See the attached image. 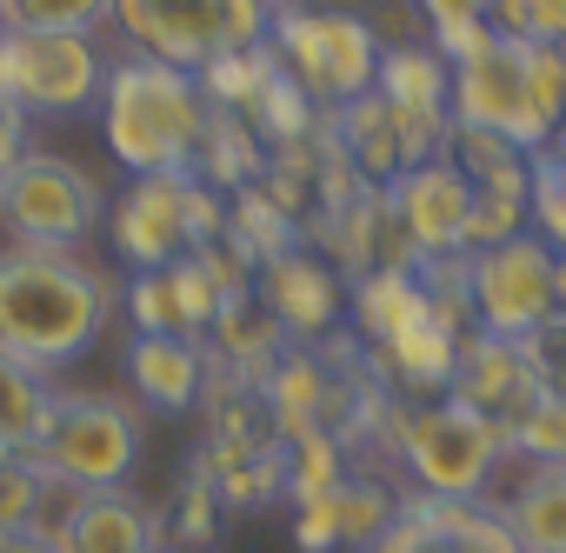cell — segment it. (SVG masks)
I'll list each match as a JSON object with an SVG mask.
<instances>
[{
  "label": "cell",
  "mask_w": 566,
  "mask_h": 553,
  "mask_svg": "<svg viewBox=\"0 0 566 553\" xmlns=\"http://www.w3.org/2000/svg\"><path fill=\"white\" fill-rule=\"evenodd\" d=\"M114 314V288L74 247H0V354L41 374L67 367L101 341Z\"/></svg>",
  "instance_id": "1"
},
{
  "label": "cell",
  "mask_w": 566,
  "mask_h": 553,
  "mask_svg": "<svg viewBox=\"0 0 566 553\" xmlns=\"http://www.w3.org/2000/svg\"><path fill=\"white\" fill-rule=\"evenodd\" d=\"M101 134L127 174H193L207 140V94L187 67L120 54L101 87Z\"/></svg>",
  "instance_id": "2"
},
{
  "label": "cell",
  "mask_w": 566,
  "mask_h": 553,
  "mask_svg": "<svg viewBox=\"0 0 566 553\" xmlns=\"http://www.w3.org/2000/svg\"><path fill=\"white\" fill-rule=\"evenodd\" d=\"M380 440L394 447V460L413 473L420 493H447V500H480L493 487L500 460L513 453L506 427L486 420L480 407H467L460 394H447V400H387Z\"/></svg>",
  "instance_id": "3"
},
{
  "label": "cell",
  "mask_w": 566,
  "mask_h": 553,
  "mask_svg": "<svg viewBox=\"0 0 566 553\" xmlns=\"http://www.w3.org/2000/svg\"><path fill=\"white\" fill-rule=\"evenodd\" d=\"M107 21L120 28L127 54H154L167 67L200 74L233 48H260L273 8L266 0H114Z\"/></svg>",
  "instance_id": "4"
},
{
  "label": "cell",
  "mask_w": 566,
  "mask_h": 553,
  "mask_svg": "<svg viewBox=\"0 0 566 553\" xmlns=\"http://www.w3.org/2000/svg\"><path fill=\"white\" fill-rule=\"evenodd\" d=\"M28 453L61 493L120 487L140 460V420L127 400H107V394H54Z\"/></svg>",
  "instance_id": "5"
},
{
  "label": "cell",
  "mask_w": 566,
  "mask_h": 553,
  "mask_svg": "<svg viewBox=\"0 0 566 553\" xmlns=\"http://www.w3.org/2000/svg\"><path fill=\"white\" fill-rule=\"evenodd\" d=\"M266 48L314 107H347L360 94H374L380 74V34L374 21L354 14H321V8H273Z\"/></svg>",
  "instance_id": "6"
},
{
  "label": "cell",
  "mask_w": 566,
  "mask_h": 553,
  "mask_svg": "<svg viewBox=\"0 0 566 553\" xmlns=\"http://www.w3.org/2000/svg\"><path fill=\"white\" fill-rule=\"evenodd\" d=\"M101 187L87 167H74L67 154H41L28 147L8 174H0V227L21 247H81L101 220Z\"/></svg>",
  "instance_id": "7"
},
{
  "label": "cell",
  "mask_w": 566,
  "mask_h": 553,
  "mask_svg": "<svg viewBox=\"0 0 566 553\" xmlns=\"http://www.w3.org/2000/svg\"><path fill=\"white\" fill-rule=\"evenodd\" d=\"M553 247L526 227L513 240H493L473 253V273H467V294H473V327L480 334H500V341H526L533 327H546L559 307H553Z\"/></svg>",
  "instance_id": "8"
},
{
  "label": "cell",
  "mask_w": 566,
  "mask_h": 553,
  "mask_svg": "<svg viewBox=\"0 0 566 553\" xmlns=\"http://www.w3.org/2000/svg\"><path fill=\"white\" fill-rule=\"evenodd\" d=\"M453 127H486V134L513 140L520 154L553 147L559 127H553V114L533 94V74H526V48L520 41H493L480 61L453 67Z\"/></svg>",
  "instance_id": "9"
},
{
  "label": "cell",
  "mask_w": 566,
  "mask_h": 553,
  "mask_svg": "<svg viewBox=\"0 0 566 553\" xmlns=\"http://www.w3.org/2000/svg\"><path fill=\"white\" fill-rule=\"evenodd\" d=\"M367 553H526L500 507L486 500H447V493H400L394 526Z\"/></svg>",
  "instance_id": "10"
},
{
  "label": "cell",
  "mask_w": 566,
  "mask_h": 553,
  "mask_svg": "<svg viewBox=\"0 0 566 553\" xmlns=\"http://www.w3.org/2000/svg\"><path fill=\"white\" fill-rule=\"evenodd\" d=\"M107 61L94 34H14V101L34 114H87L101 107Z\"/></svg>",
  "instance_id": "11"
},
{
  "label": "cell",
  "mask_w": 566,
  "mask_h": 553,
  "mask_svg": "<svg viewBox=\"0 0 566 553\" xmlns=\"http://www.w3.org/2000/svg\"><path fill=\"white\" fill-rule=\"evenodd\" d=\"M387 207L413 247V267L433 260V253H473L467 247V213H473V180L440 154V160H420V167H400L387 180Z\"/></svg>",
  "instance_id": "12"
},
{
  "label": "cell",
  "mask_w": 566,
  "mask_h": 553,
  "mask_svg": "<svg viewBox=\"0 0 566 553\" xmlns=\"http://www.w3.org/2000/svg\"><path fill=\"white\" fill-rule=\"evenodd\" d=\"M253 301L280 321L287 341H327L334 321H340V307H347V288H340V267L327 253L287 247V253H273L253 273Z\"/></svg>",
  "instance_id": "13"
},
{
  "label": "cell",
  "mask_w": 566,
  "mask_h": 553,
  "mask_svg": "<svg viewBox=\"0 0 566 553\" xmlns=\"http://www.w3.org/2000/svg\"><path fill=\"white\" fill-rule=\"evenodd\" d=\"M187 187L193 174H134V187L114 200V253L147 273V267H174L187 247Z\"/></svg>",
  "instance_id": "14"
},
{
  "label": "cell",
  "mask_w": 566,
  "mask_h": 553,
  "mask_svg": "<svg viewBox=\"0 0 566 553\" xmlns=\"http://www.w3.org/2000/svg\"><path fill=\"white\" fill-rule=\"evenodd\" d=\"M61 553H154L160 546V520L127 493V487H94V493H67L61 513L48 520Z\"/></svg>",
  "instance_id": "15"
},
{
  "label": "cell",
  "mask_w": 566,
  "mask_h": 553,
  "mask_svg": "<svg viewBox=\"0 0 566 553\" xmlns=\"http://www.w3.org/2000/svg\"><path fill=\"white\" fill-rule=\"evenodd\" d=\"M447 394H460V400L480 407L486 420L513 427V420L539 400V380H533L520 341H500V334H480V327H473V334L460 341V367H453V387H447Z\"/></svg>",
  "instance_id": "16"
},
{
  "label": "cell",
  "mask_w": 566,
  "mask_h": 553,
  "mask_svg": "<svg viewBox=\"0 0 566 553\" xmlns=\"http://www.w3.org/2000/svg\"><path fill=\"white\" fill-rule=\"evenodd\" d=\"M127 380L147 407L187 414L207 394V354L193 334H134L127 341Z\"/></svg>",
  "instance_id": "17"
},
{
  "label": "cell",
  "mask_w": 566,
  "mask_h": 553,
  "mask_svg": "<svg viewBox=\"0 0 566 553\" xmlns=\"http://www.w3.org/2000/svg\"><path fill=\"white\" fill-rule=\"evenodd\" d=\"M367 367L380 374L387 394H400V387L407 394H447L453 387V367H460V334H447L440 321L407 327V334L367 347Z\"/></svg>",
  "instance_id": "18"
},
{
  "label": "cell",
  "mask_w": 566,
  "mask_h": 553,
  "mask_svg": "<svg viewBox=\"0 0 566 553\" xmlns=\"http://www.w3.org/2000/svg\"><path fill=\"white\" fill-rule=\"evenodd\" d=\"M433 321V294L420 288L413 267H367L354 281V327L367 347L407 334V327H427Z\"/></svg>",
  "instance_id": "19"
},
{
  "label": "cell",
  "mask_w": 566,
  "mask_h": 553,
  "mask_svg": "<svg viewBox=\"0 0 566 553\" xmlns=\"http://www.w3.org/2000/svg\"><path fill=\"white\" fill-rule=\"evenodd\" d=\"M207 334L220 341V374H233V380H247V387H260V380L273 374V361L294 347L287 334H280V321H273L253 294H227V307L213 314Z\"/></svg>",
  "instance_id": "20"
},
{
  "label": "cell",
  "mask_w": 566,
  "mask_h": 553,
  "mask_svg": "<svg viewBox=\"0 0 566 553\" xmlns=\"http://www.w3.org/2000/svg\"><path fill=\"white\" fill-rule=\"evenodd\" d=\"M374 94H380L387 107H413V114H453V67L433 54V41H394V48H380Z\"/></svg>",
  "instance_id": "21"
},
{
  "label": "cell",
  "mask_w": 566,
  "mask_h": 553,
  "mask_svg": "<svg viewBox=\"0 0 566 553\" xmlns=\"http://www.w3.org/2000/svg\"><path fill=\"white\" fill-rule=\"evenodd\" d=\"M513 540L526 553H566V460H533V473L500 500Z\"/></svg>",
  "instance_id": "22"
},
{
  "label": "cell",
  "mask_w": 566,
  "mask_h": 553,
  "mask_svg": "<svg viewBox=\"0 0 566 553\" xmlns=\"http://www.w3.org/2000/svg\"><path fill=\"white\" fill-rule=\"evenodd\" d=\"M533 227V154L500 167V174H480L473 180V213H467V247H493V240H513Z\"/></svg>",
  "instance_id": "23"
},
{
  "label": "cell",
  "mask_w": 566,
  "mask_h": 553,
  "mask_svg": "<svg viewBox=\"0 0 566 553\" xmlns=\"http://www.w3.org/2000/svg\"><path fill=\"white\" fill-rule=\"evenodd\" d=\"M334 147L354 160V174L360 180H374V187H387L394 174H400V140H394V114H387V101L380 94H360V101H347V107H334Z\"/></svg>",
  "instance_id": "24"
},
{
  "label": "cell",
  "mask_w": 566,
  "mask_h": 553,
  "mask_svg": "<svg viewBox=\"0 0 566 553\" xmlns=\"http://www.w3.org/2000/svg\"><path fill=\"white\" fill-rule=\"evenodd\" d=\"M193 174H200L207 187H220V194L253 187V180L266 174V147H260L253 121H247V114H220V107H207V140H200Z\"/></svg>",
  "instance_id": "25"
},
{
  "label": "cell",
  "mask_w": 566,
  "mask_h": 553,
  "mask_svg": "<svg viewBox=\"0 0 566 553\" xmlns=\"http://www.w3.org/2000/svg\"><path fill=\"white\" fill-rule=\"evenodd\" d=\"M48 400H54V387H48L41 367L0 354V453H28L34 447V434L48 420Z\"/></svg>",
  "instance_id": "26"
},
{
  "label": "cell",
  "mask_w": 566,
  "mask_h": 553,
  "mask_svg": "<svg viewBox=\"0 0 566 553\" xmlns=\"http://www.w3.org/2000/svg\"><path fill=\"white\" fill-rule=\"evenodd\" d=\"M273 74H280V61H273V48L260 41V48H233V54L207 61L193 81H200L207 107H220V114H253V101L273 87Z\"/></svg>",
  "instance_id": "27"
},
{
  "label": "cell",
  "mask_w": 566,
  "mask_h": 553,
  "mask_svg": "<svg viewBox=\"0 0 566 553\" xmlns=\"http://www.w3.org/2000/svg\"><path fill=\"white\" fill-rule=\"evenodd\" d=\"M280 447H287V493L294 500H321V493H334L347 480V440L327 434V427H307L294 440H280Z\"/></svg>",
  "instance_id": "28"
},
{
  "label": "cell",
  "mask_w": 566,
  "mask_h": 553,
  "mask_svg": "<svg viewBox=\"0 0 566 553\" xmlns=\"http://www.w3.org/2000/svg\"><path fill=\"white\" fill-rule=\"evenodd\" d=\"M334 513H340V546H360V553H367V546L394 526L400 493L380 487L374 473H347V480L334 487Z\"/></svg>",
  "instance_id": "29"
},
{
  "label": "cell",
  "mask_w": 566,
  "mask_h": 553,
  "mask_svg": "<svg viewBox=\"0 0 566 553\" xmlns=\"http://www.w3.org/2000/svg\"><path fill=\"white\" fill-rule=\"evenodd\" d=\"M114 0H0L8 34H94Z\"/></svg>",
  "instance_id": "30"
},
{
  "label": "cell",
  "mask_w": 566,
  "mask_h": 553,
  "mask_svg": "<svg viewBox=\"0 0 566 553\" xmlns=\"http://www.w3.org/2000/svg\"><path fill=\"white\" fill-rule=\"evenodd\" d=\"M61 487L34 467V453H0V533L8 526H48V500Z\"/></svg>",
  "instance_id": "31"
},
{
  "label": "cell",
  "mask_w": 566,
  "mask_h": 553,
  "mask_svg": "<svg viewBox=\"0 0 566 553\" xmlns=\"http://www.w3.org/2000/svg\"><path fill=\"white\" fill-rule=\"evenodd\" d=\"M273 147H294V140H307V127H314V101L287 81V74H273V87L253 101V114H247Z\"/></svg>",
  "instance_id": "32"
},
{
  "label": "cell",
  "mask_w": 566,
  "mask_h": 553,
  "mask_svg": "<svg viewBox=\"0 0 566 553\" xmlns=\"http://www.w3.org/2000/svg\"><path fill=\"white\" fill-rule=\"evenodd\" d=\"M493 34L500 41H539L566 48V0H493Z\"/></svg>",
  "instance_id": "33"
},
{
  "label": "cell",
  "mask_w": 566,
  "mask_h": 553,
  "mask_svg": "<svg viewBox=\"0 0 566 553\" xmlns=\"http://www.w3.org/2000/svg\"><path fill=\"white\" fill-rule=\"evenodd\" d=\"M127 314H134V334H187V314H180V294H174V273L167 267L134 273Z\"/></svg>",
  "instance_id": "34"
},
{
  "label": "cell",
  "mask_w": 566,
  "mask_h": 553,
  "mask_svg": "<svg viewBox=\"0 0 566 553\" xmlns=\"http://www.w3.org/2000/svg\"><path fill=\"white\" fill-rule=\"evenodd\" d=\"M513 453L526 460H566V394H539L513 427H506Z\"/></svg>",
  "instance_id": "35"
},
{
  "label": "cell",
  "mask_w": 566,
  "mask_h": 553,
  "mask_svg": "<svg viewBox=\"0 0 566 553\" xmlns=\"http://www.w3.org/2000/svg\"><path fill=\"white\" fill-rule=\"evenodd\" d=\"M533 233L553 253H566V167H559L553 147L533 154Z\"/></svg>",
  "instance_id": "36"
},
{
  "label": "cell",
  "mask_w": 566,
  "mask_h": 553,
  "mask_svg": "<svg viewBox=\"0 0 566 553\" xmlns=\"http://www.w3.org/2000/svg\"><path fill=\"white\" fill-rule=\"evenodd\" d=\"M213 520H220V493H213V480H187L180 487V507H174V533H180V546H207L213 540Z\"/></svg>",
  "instance_id": "37"
},
{
  "label": "cell",
  "mask_w": 566,
  "mask_h": 553,
  "mask_svg": "<svg viewBox=\"0 0 566 553\" xmlns=\"http://www.w3.org/2000/svg\"><path fill=\"white\" fill-rule=\"evenodd\" d=\"M301 513H294V546L301 553H334L340 546V513H334V493H321V500H294Z\"/></svg>",
  "instance_id": "38"
},
{
  "label": "cell",
  "mask_w": 566,
  "mask_h": 553,
  "mask_svg": "<svg viewBox=\"0 0 566 553\" xmlns=\"http://www.w3.org/2000/svg\"><path fill=\"white\" fill-rule=\"evenodd\" d=\"M433 34V54L447 61V67H467V61H480L500 34H493V21H460V28H427Z\"/></svg>",
  "instance_id": "39"
},
{
  "label": "cell",
  "mask_w": 566,
  "mask_h": 553,
  "mask_svg": "<svg viewBox=\"0 0 566 553\" xmlns=\"http://www.w3.org/2000/svg\"><path fill=\"white\" fill-rule=\"evenodd\" d=\"M413 8L427 14V28H460V21H486L493 0H413Z\"/></svg>",
  "instance_id": "40"
},
{
  "label": "cell",
  "mask_w": 566,
  "mask_h": 553,
  "mask_svg": "<svg viewBox=\"0 0 566 553\" xmlns=\"http://www.w3.org/2000/svg\"><path fill=\"white\" fill-rule=\"evenodd\" d=\"M21 154H28V107L0 101V174H8Z\"/></svg>",
  "instance_id": "41"
},
{
  "label": "cell",
  "mask_w": 566,
  "mask_h": 553,
  "mask_svg": "<svg viewBox=\"0 0 566 553\" xmlns=\"http://www.w3.org/2000/svg\"><path fill=\"white\" fill-rule=\"evenodd\" d=\"M0 553H61L48 526H8L0 533Z\"/></svg>",
  "instance_id": "42"
},
{
  "label": "cell",
  "mask_w": 566,
  "mask_h": 553,
  "mask_svg": "<svg viewBox=\"0 0 566 553\" xmlns=\"http://www.w3.org/2000/svg\"><path fill=\"white\" fill-rule=\"evenodd\" d=\"M0 101H14V34L0 28ZM21 107V101H14Z\"/></svg>",
  "instance_id": "43"
},
{
  "label": "cell",
  "mask_w": 566,
  "mask_h": 553,
  "mask_svg": "<svg viewBox=\"0 0 566 553\" xmlns=\"http://www.w3.org/2000/svg\"><path fill=\"white\" fill-rule=\"evenodd\" d=\"M553 307H559V314H566V253H559V260H553Z\"/></svg>",
  "instance_id": "44"
},
{
  "label": "cell",
  "mask_w": 566,
  "mask_h": 553,
  "mask_svg": "<svg viewBox=\"0 0 566 553\" xmlns=\"http://www.w3.org/2000/svg\"><path fill=\"white\" fill-rule=\"evenodd\" d=\"M553 147H559V154H566V121H559V134H553Z\"/></svg>",
  "instance_id": "45"
},
{
  "label": "cell",
  "mask_w": 566,
  "mask_h": 553,
  "mask_svg": "<svg viewBox=\"0 0 566 553\" xmlns=\"http://www.w3.org/2000/svg\"><path fill=\"white\" fill-rule=\"evenodd\" d=\"M266 8H301V0H266Z\"/></svg>",
  "instance_id": "46"
},
{
  "label": "cell",
  "mask_w": 566,
  "mask_h": 553,
  "mask_svg": "<svg viewBox=\"0 0 566 553\" xmlns=\"http://www.w3.org/2000/svg\"><path fill=\"white\" fill-rule=\"evenodd\" d=\"M154 553H167V546H154Z\"/></svg>",
  "instance_id": "47"
}]
</instances>
